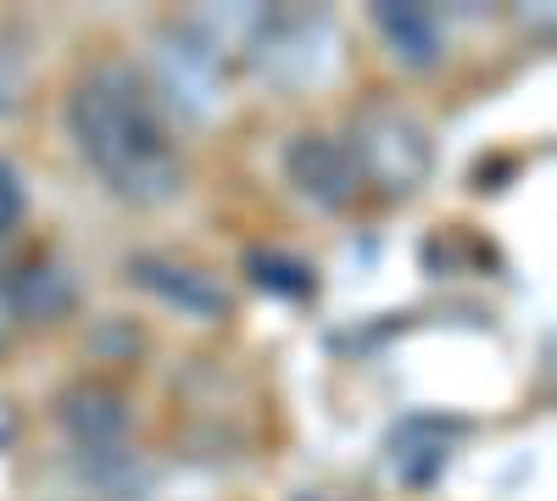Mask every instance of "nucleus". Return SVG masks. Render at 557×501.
Instances as JSON below:
<instances>
[{
    "label": "nucleus",
    "mask_w": 557,
    "mask_h": 501,
    "mask_svg": "<svg viewBox=\"0 0 557 501\" xmlns=\"http://www.w3.org/2000/svg\"><path fill=\"white\" fill-rule=\"evenodd\" d=\"M62 429L78 440V451H101V446H123L128 429V401L112 385H73L57 401Z\"/></svg>",
    "instance_id": "obj_8"
},
{
    "label": "nucleus",
    "mask_w": 557,
    "mask_h": 501,
    "mask_svg": "<svg viewBox=\"0 0 557 501\" xmlns=\"http://www.w3.org/2000/svg\"><path fill=\"white\" fill-rule=\"evenodd\" d=\"M341 146H346V156L357 167V185H374L391 201L418 196V190H424V178H430V167H435L430 128L418 123L407 107H391V101L357 107Z\"/></svg>",
    "instance_id": "obj_2"
},
{
    "label": "nucleus",
    "mask_w": 557,
    "mask_h": 501,
    "mask_svg": "<svg viewBox=\"0 0 557 501\" xmlns=\"http://www.w3.org/2000/svg\"><path fill=\"white\" fill-rule=\"evenodd\" d=\"M128 279L139 290H151L162 306H173L178 317H196V324H223L228 317V290L212 273L173 262V256H128Z\"/></svg>",
    "instance_id": "obj_4"
},
{
    "label": "nucleus",
    "mask_w": 557,
    "mask_h": 501,
    "mask_svg": "<svg viewBox=\"0 0 557 501\" xmlns=\"http://www.w3.org/2000/svg\"><path fill=\"white\" fill-rule=\"evenodd\" d=\"M162 73H168V101L184 112H207L212 89H218V39L196 28H168L162 34Z\"/></svg>",
    "instance_id": "obj_7"
},
{
    "label": "nucleus",
    "mask_w": 557,
    "mask_h": 501,
    "mask_svg": "<svg viewBox=\"0 0 557 501\" xmlns=\"http://www.w3.org/2000/svg\"><path fill=\"white\" fill-rule=\"evenodd\" d=\"M368 23L385 39V51L407 67V73H430L446 57V34L441 17L430 7H412V0H374L368 7Z\"/></svg>",
    "instance_id": "obj_5"
},
{
    "label": "nucleus",
    "mask_w": 557,
    "mask_h": 501,
    "mask_svg": "<svg viewBox=\"0 0 557 501\" xmlns=\"http://www.w3.org/2000/svg\"><path fill=\"white\" fill-rule=\"evenodd\" d=\"M84 479L96 485L107 501H146V490H151V468L139 463L128 446L84 451Z\"/></svg>",
    "instance_id": "obj_10"
},
{
    "label": "nucleus",
    "mask_w": 557,
    "mask_h": 501,
    "mask_svg": "<svg viewBox=\"0 0 557 501\" xmlns=\"http://www.w3.org/2000/svg\"><path fill=\"white\" fill-rule=\"evenodd\" d=\"M28 217V190H23V173L0 156V235H12L17 223Z\"/></svg>",
    "instance_id": "obj_12"
},
{
    "label": "nucleus",
    "mask_w": 557,
    "mask_h": 501,
    "mask_svg": "<svg viewBox=\"0 0 557 501\" xmlns=\"http://www.w3.org/2000/svg\"><path fill=\"white\" fill-rule=\"evenodd\" d=\"M23 107V57L0 39V117H17Z\"/></svg>",
    "instance_id": "obj_13"
},
{
    "label": "nucleus",
    "mask_w": 557,
    "mask_h": 501,
    "mask_svg": "<svg viewBox=\"0 0 557 501\" xmlns=\"http://www.w3.org/2000/svg\"><path fill=\"white\" fill-rule=\"evenodd\" d=\"M67 134L89 173L128 206H162L184 190V156L162 123L157 89L128 62H101L73 84Z\"/></svg>",
    "instance_id": "obj_1"
},
{
    "label": "nucleus",
    "mask_w": 557,
    "mask_h": 501,
    "mask_svg": "<svg viewBox=\"0 0 557 501\" xmlns=\"http://www.w3.org/2000/svg\"><path fill=\"white\" fill-rule=\"evenodd\" d=\"M0 301H7L23 324H62L78 301V285L73 273L51 256H34V262H17L7 267V279H0Z\"/></svg>",
    "instance_id": "obj_6"
},
{
    "label": "nucleus",
    "mask_w": 557,
    "mask_h": 501,
    "mask_svg": "<svg viewBox=\"0 0 557 501\" xmlns=\"http://www.w3.org/2000/svg\"><path fill=\"white\" fill-rule=\"evenodd\" d=\"M285 178L318 212H341L357 196V167H351L346 146L330 140V134H318V128L296 134V140L285 146Z\"/></svg>",
    "instance_id": "obj_3"
},
{
    "label": "nucleus",
    "mask_w": 557,
    "mask_h": 501,
    "mask_svg": "<svg viewBox=\"0 0 557 501\" xmlns=\"http://www.w3.org/2000/svg\"><path fill=\"white\" fill-rule=\"evenodd\" d=\"M246 273H251V285H262L268 296H285V301L318 296V273L301 256H290V251H246Z\"/></svg>",
    "instance_id": "obj_11"
},
{
    "label": "nucleus",
    "mask_w": 557,
    "mask_h": 501,
    "mask_svg": "<svg viewBox=\"0 0 557 501\" xmlns=\"http://www.w3.org/2000/svg\"><path fill=\"white\" fill-rule=\"evenodd\" d=\"M391 463H396V479L412 490L435 485V474L451 463V429L441 418H407L391 435Z\"/></svg>",
    "instance_id": "obj_9"
}]
</instances>
